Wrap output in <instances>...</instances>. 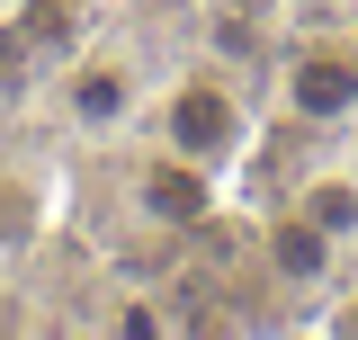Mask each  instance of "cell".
Returning <instances> with one entry per match:
<instances>
[{
	"instance_id": "6da1fadb",
	"label": "cell",
	"mask_w": 358,
	"mask_h": 340,
	"mask_svg": "<svg viewBox=\"0 0 358 340\" xmlns=\"http://www.w3.org/2000/svg\"><path fill=\"white\" fill-rule=\"evenodd\" d=\"M72 206L81 233L117 260H179L224 206V179H206L197 162L162 153L152 134H117V143H90L81 179H72Z\"/></svg>"
},
{
	"instance_id": "7a4b0ae2",
	"label": "cell",
	"mask_w": 358,
	"mask_h": 340,
	"mask_svg": "<svg viewBox=\"0 0 358 340\" xmlns=\"http://www.w3.org/2000/svg\"><path fill=\"white\" fill-rule=\"evenodd\" d=\"M162 153L179 162H197L206 179H242V170L260 162L268 143V90H260V63H242V54H224V45H197V54H179L152 72V99H143V126Z\"/></svg>"
},
{
	"instance_id": "3957f363",
	"label": "cell",
	"mask_w": 358,
	"mask_h": 340,
	"mask_svg": "<svg viewBox=\"0 0 358 340\" xmlns=\"http://www.w3.org/2000/svg\"><path fill=\"white\" fill-rule=\"evenodd\" d=\"M152 54H143V36H134L126 18H108V27H90L63 63H54V143H72V153H90V143H117V134L143 126V99H152Z\"/></svg>"
},
{
	"instance_id": "277c9868",
	"label": "cell",
	"mask_w": 358,
	"mask_h": 340,
	"mask_svg": "<svg viewBox=\"0 0 358 340\" xmlns=\"http://www.w3.org/2000/svg\"><path fill=\"white\" fill-rule=\"evenodd\" d=\"M268 134H358V18L287 27L260 63Z\"/></svg>"
},
{
	"instance_id": "5b68a950",
	"label": "cell",
	"mask_w": 358,
	"mask_h": 340,
	"mask_svg": "<svg viewBox=\"0 0 358 340\" xmlns=\"http://www.w3.org/2000/svg\"><path fill=\"white\" fill-rule=\"evenodd\" d=\"M296 153L278 170V197L268 206H287L296 224H313L331 251L350 260L358 251V153H341V134H287Z\"/></svg>"
},
{
	"instance_id": "8992f818",
	"label": "cell",
	"mask_w": 358,
	"mask_h": 340,
	"mask_svg": "<svg viewBox=\"0 0 358 340\" xmlns=\"http://www.w3.org/2000/svg\"><path fill=\"white\" fill-rule=\"evenodd\" d=\"M54 206H63V170L27 143H0V269H18L45 242Z\"/></svg>"
},
{
	"instance_id": "52a82bcc",
	"label": "cell",
	"mask_w": 358,
	"mask_h": 340,
	"mask_svg": "<svg viewBox=\"0 0 358 340\" xmlns=\"http://www.w3.org/2000/svg\"><path fill=\"white\" fill-rule=\"evenodd\" d=\"M322 332H350L358 340V269L341 260V278H331V296H322Z\"/></svg>"
},
{
	"instance_id": "ba28073f",
	"label": "cell",
	"mask_w": 358,
	"mask_h": 340,
	"mask_svg": "<svg viewBox=\"0 0 358 340\" xmlns=\"http://www.w3.org/2000/svg\"><path fill=\"white\" fill-rule=\"evenodd\" d=\"M287 27H313V18H358V0H278Z\"/></svg>"
}]
</instances>
